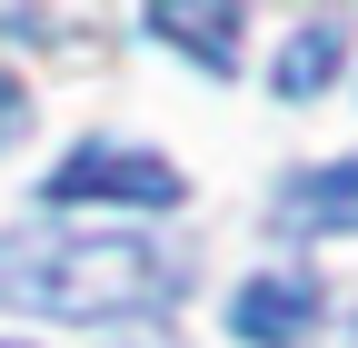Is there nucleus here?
<instances>
[{"mask_svg": "<svg viewBox=\"0 0 358 348\" xmlns=\"http://www.w3.org/2000/svg\"><path fill=\"white\" fill-rule=\"evenodd\" d=\"M189 259L129 229H20L0 239V309L30 319H150L179 309Z\"/></svg>", "mask_w": 358, "mask_h": 348, "instance_id": "nucleus-1", "label": "nucleus"}, {"mask_svg": "<svg viewBox=\"0 0 358 348\" xmlns=\"http://www.w3.org/2000/svg\"><path fill=\"white\" fill-rule=\"evenodd\" d=\"M90 199L179 209V199H189V169H169L159 150H100V140H80V150L50 169V209H90Z\"/></svg>", "mask_w": 358, "mask_h": 348, "instance_id": "nucleus-2", "label": "nucleus"}, {"mask_svg": "<svg viewBox=\"0 0 358 348\" xmlns=\"http://www.w3.org/2000/svg\"><path fill=\"white\" fill-rule=\"evenodd\" d=\"M0 348H10V338H0Z\"/></svg>", "mask_w": 358, "mask_h": 348, "instance_id": "nucleus-8", "label": "nucleus"}, {"mask_svg": "<svg viewBox=\"0 0 358 348\" xmlns=\"http://www.w3.org/2000/svg\"><path fill=\"white\" fill-rule=\"evenodd\" d=\"M338 50H348V40L319 20V30H299L289 40V50H279V100H319L329 90V70H338Z\"/></svg>", "mask_w": 358, "mask_h": 348, "instance_id": "nucleus-6", "label": "nucleus"}, {"mask_svg": "<svg viewBox=\"0 0 358 348\" xmlns=\"http://www.w3.org/2000/svg\"><path fill=\"white\" fill-rule=\"evenodd\" d=\"M20 129H30V100H20V80L0 70V140H20Z\"/></svg>", "mask_w": 358, "mask_h": 348, "instance_id": "nucleus-7", "label": "nucleus"}, {"mask_svg": "<svg viewBox=\"0 0 358 348\" xmlns=\"http://www.w3.org/2000/svg\"><path fill=\"white\" fill-rule=\"evenodd\" d=\"M319 309H329V289L308 279V269H268V279H249L229 298V328L249 348H299L308 328H319Z\"/></svg>", "mask_w": 358, "mask_h": 348, "instance_id": "nucleus-3", "label": "nucleus"}, {"mask_svg": "<svg viewBox=\"0 0 358 348\" xmlns=\"http://www.w3.org/2000/svg\"><path fill=\"white\" fill-rule=\"evenodd\" d=\"M268 219L289 239H319V229H358V159H319V169H289Z\"/></svg>", "mask_w": 358, "mask_h": 348, "instance_id": "nucleus-4", "label": "nucleus"}, {"mask_svg": "<svg viewBox=\"0 0 358 348\" xmlns=\"http://www.w3.org/2000/svg\"><path fill=\"white\" fill-rule=\"evenodd\" d=\"M150 30L179 60H199L209 80L239 70V0H150Z\"/></svg>", "mask_w": 358, "mask_h": 348, "instance_id": "nucleus-5", "label": "nucleus"}]
</instances>
